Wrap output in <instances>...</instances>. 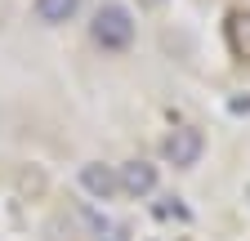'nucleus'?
<instances>
[{
  "label": "nucleus",
  "instance_id": "obj_6",
  "mask_svg": "<svg viewBox=\"0 0 250 241\" xmlns=\"http://www.w3.org/2000/svg\"><path fill=\"white\" fill-rule=\"evenodd\" d=\"M76 9H81V0H36V18H41V22H49V27L72 22V18H76Z\"/></svg>",
  "mask_w": 250,
  "mask_h": 241
},
{
  "label": "nucleus",
  "instance_id": "obj_2",
  "mask_svg": "<svg viewBox=\"0 0 250 241\" xmlns=\"http://www.w3.org/2000/svg\"><path fill=\"white\" fill-rule=\"evenodd\" d=\"M166 161L170 165H179V170H188V165H197L201 161V152H206V139H201V130L197 125H179L170 139H166Z\"/></svg>",
  "mask_w": 250,
  "mask_h": 241
},
{
  "label": "nucleus",
  "instance_id": "obj_1",
  "mask_svg": "<svg viewBox=\"0 0 250 241\" xmlns=\"http://www.w3.org/2000/svg\"><path fill=\"white\" fill-rule=\"evenodd\" d=\"M89 36H94V45H103L107 54L130 49L134 45V14L125 9V5H103L99 14H94V22H89Z\"/></svg>",
  "mask_w": 250,
  "mask_h": 241
},
{
  "label": "nucleus",
  "instance_id": "obj_5",
  "mask_svg": "<svg viewBox=\"0 0 250 241\" xmlns=\"http://www.w3.org/2000/svg\"><path fill=\"white\" fill-rule=\"evenodd\" d=\"M228 49L250 63V9H237L228 18Z\"/></svg>",
  "mask_w": 250,
  "mask_h": 241
},
{
  "label": "nucleus",
  "instance_id": "obj_4",
  "mask_svg": "<svg viewBox=\"0 0 250 241\" xmlns=\"http://www.w3.org/2000/svg\"><path fill=\"white\" fill-rule=\"evenodd\" d=\"M116 183H121V192H130V197H147V192H156V165H147V161H125L116 170Z\"/></svg>",
  "mask_w": 250,
  "mask_h": 241
},
{
  "label": "nucleus",
  "instance_id": "obj_3",
  "mask_svg": "<svg viewBox=\"0 0 250 241\" xmlns=\"http://www.w3.org/2000/svg\"><path fill=\"white\" fill-rule=\"evenodd\" d=\"M81 188H85L94 201H112V197L121 192V183H116V165H103V161L81 165Z\"/></svg>",
  "mask_w": 250,
  "mask_h": 241
}]
</instances>
